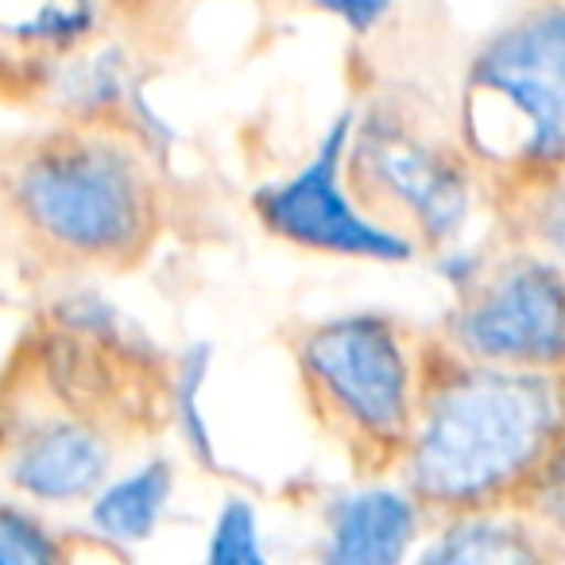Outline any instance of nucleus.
<instances>
[{
	"mask_svg": "<svg viewBox=\"0 0 565 565\" xmlns=\"http://www.w3.org/2000/svg\"><path fill=\"white\" fill-rule=\"evenodd\" d=\"M461 361V356H457ZM565 430L562 372L461 361L418 387L403 484L441 519L526 495Z\"/></svg>",
	"mask_w": 565,
	"mask_h": 565,
	"instance_id": "obj_1",
	"label": "nucleus"
},
{
	"mask_svg": "<svg viewBox=\"0 0 565 565\" xmlns=\"http://www.w3.org/2000/svg\"><path fill=\"white\" fill-rule=\"evenodd\" d=\"M4 190L24 233L74 264H128L159 225L148 163L117 128L74 125L24 143Z\"/></svg>",
	"mask_w": 565,
	"mask_h": 565,
	"instance_id": "obj_2",
	"label": "nucleus"
},
{
	"mask_svg": "<svg viewBox=\"0 0 565 565\" xmlns=\"http://www.w3.org/2000/svg\"><path fill=\"white\" fill-rule=\"evenodd\" d=\"M461 140L480 167L542 182L565 167V4H534L472 55Z\"/></svg>",
	"mask_w": 565,
	"mask_h": 565,
	"instance_id": "obj_3",
	"label": "nucleus"
},
{
	"mask_svg": "<svg viewBox=\"0 0 565 565\" xmlns=\"http://www.w3.org/2000/svg\"><path fill=\"white\" fill-rule=\"evenodd\" d=\"M295 361L310 407L356 457L399 461L423 387L403 326L384 315L326 318L299 333Z\"/></svg>",
	"mask_w": 565,
	"mask_h": 565,
	"instance_id": "obj_4",
	"label": "nucleus"
},
{
	"mask_svg": "<svg viewBox=\"0 0 565 565\" xmlns=\"http://www.w3.org/2000/svg\"><path fill=\"white\" fill-rule=\"evenodd\" d=\"M349 182L361 205H376L384 225H407L403 233L418 248H449L465 233L477 205V174L469 151L430 140L399 113H356L349 143Z\"/></svg>",
	"mask_w": 565,
	"mask_h": 565,
	"instance_id": "obj_5",
	"label": "nucleus"
},
{
	"mask_svg": "<svg viewBox=\"0 0 565 565\" xmlns=\"http://www.w3.org/2000/svg\"><path fill=\"white\" fill-rule=\"evenodd\" d=\"M356 109H341L299 171L252 190V213L275 236L302 252L372 264H407L418 244L369 213L349 182V143Z\"/></svg>",
	"mask_w": 565,
	"mask_h": 565,
	"instance_id": "obj_6",
	"label": "nucleus"
},
{
	"mask_svg": "<svg viewBox=\"0 0 565 565\" xmlns=\"http://www.w3.org/2000/svg\"><path fill=\"white\" fill-rule=\"evenodd\" d=\"M446 345L461 361L523 372H565V264L515 252L457 295Z\"/></svg>",
	"mask_w": 565,
	"mask_h": 565,
	"instance_id": "obj_7",
	"label": "nucleus"
},
{
	"mask_svg": "<svg viewBox=\"0 0 565 565\" xmlns=\"http://www.w3.org/2000/svg\"><path fill=\"white\" fill-rule=\"evenodd\" d=\"M113 472V441L82 418H43L9 449L4 477L24 500L71 508L97 492Z\"/></svg>",
	"mask_w": 565,
	"mask_h": 565,
	"instance_id": "obj_8",
	"label": "nucleus"
},
{
	"mask_svg": "<svg viewBox=\"0 0 565 565\" xmlns=\"http://www.w3.org/2000/svg\"><path fill=\"white\" fill-rule=\"evenodd\" d=\"M426 508L407 484L341 492L326 508L322 557L330 565H395L423 539Z\"/></svg>",
	"mask_w": 565,
	"mask_h": 565,
	"instance_id": "obj_9",
	"label": "nucleus"
},
{
	"mask_svg": "<svg viewBox=\"0 0 565 565\" xmlns=\"http://www.w3.org/2000/svg\"><path fill=\"white\" fill-rule=\"evenodd\" d=\"M51 97L58 109L71 113L78 125H113L120 120L132 140L140 128L163 136L159 117L143 102V82L136 74V63L117 43H94L63 55L58 71L51 74Z\"/></svg>",
	"mask_w": 565,
	"mask_h": 565,
	"instance_id": "obj_10",
	"label": "nucleus"
},
{
	"mask_svg": "<svg viewBox=\"0 0 565 565\" xmlns=\"http://www.w3.org/2000/svg\"><path fill=\"white\" fill-rule=\"evenodd\" d=\"M174 495V465L167 457H148L136 469L109 477L89 495V526L102 542L136 546L156 534Z\"/></svg>",
	"mask_w": 565,
	"mask_h": 565,
	"instance_id": "obj_11",
	"label": "nucleus"
},
{
	"mask_svg": "<svg viewBox=\"0 0 565 565\" xmlns=\"http://www.w3.org/2000/svg\"><path fill=\"white\" fill-rule=\"evenodd\" d=\"M539 531L526 519H515L500 508L484 511H457L446 515V526L434 531V539L423 546L418 562L438 565H515L534 562Z\"/></svg>",
	"mask_w": 565,
	"mask_h": 565,
	"instance_id": "obj_12",
	"label": "nucleus"
},
{
	"mask_svg": "<svg viewBox=\"0 0 565 565\" xmlns=\"http://www.w3.org/2000/svg\"><path fill=\"white\" fill-rule=\"evenodd\" d=\"M0 28L24 51L71 55L102 28V0H4Z\"/></svg>",
	"mask_w": 565,
	"mask_h": 565,
	"instance_id": "obj_13",
	"label": "nucleus"
},
{
	"mask_svg": "<svg viewBox=\"0 0 565 565\" xmlns=\"http://www.w3.org/2000/svg\"><path fill=\"white\" fill-rule=\"evenodd\" d=\"M213 349L210 345H186L174 364L171 376V418L179 426V438L205 469H217V446H213L210 423H205L202 411V392L205 380H210Z\"/></svg>",
	"mask_w": 565,
	"mask_h": 565,
	"instance_id": "obj_14",
	"label": "nucleus"
},
{
	"mask_svg": "<svg viewBox=\"0 0 565 565\" xmlns=\"http://www.w3.org/2000/svg\"><path fill=\"white\" fill-rule=\"evenodd\" d=\"M205 557L213 565H264V531H259V511L252 500L233 495L221 503L217 519L210 526V542H205Z\"/></svg>",
	"mask_w": 565,
	"mask_h": 565,
	"instance_id": "obj_15",
	"label": "nucleus"
},
{
	"mask_svg": "<svg viewBox=\"0 0 565 565\" xmlns=\"http://www.w3.org/2000/svg\"><path fill=\"white\" fill-rule=\"evenodd\" d=\"M63 557L66 546L35 511L0 503V565H51Z\"/></svg>",
	"mask_w": 565,
	"mask_h": 565,
	"instance_id": "obj_16",
	"label": "nucleus"
},
{
	"mask_svg": "<svg viewBox=\"0 0 565 565\" xmlns=\"http://www.w3.org/2000/svg\"><path fill=\"white\" fill-rule=\"evenodd\" d=\"M531 205H526V236L539 244V252L565 264V167L550 179L534 182Z\"/></svg>",
	"mask_w": 565,
	"mask_h": 565,
	"instance_id": "obj_17",
	"label": "nucleus"
},
{
	"mask_svg": "<svg viewBox=\"0 0 565 565\" xmlns=\"http://www.w3.org/2000/svg\"><path fill=\"white\" fill-rule=\"evenodd\" d=\"M534 500V511H539L542 523H550L554 531H565V430L557 438V446L550 449L546 465H542L539 480L526 492Z\"/></svg>",
	"mask_w": 565,
	"mask_h": 565,
	"instance_id": "obj_18",
	"label": "nucleus"
},
{
	"mask_svg": "<svg viewBox=\"0 0 565 565\" xmlns=\"http://www.w3.org/2000/svg\"><path fill=\"white\" fill-rule=\"evenodd\" d=\"M310 9H318L322 17L345 24L353 35H372L392 17L395 0H310Z\"/></svg>",
	"mask_w": 565,
	"mask_h": 565,
	"instance_id": "obj_19",
	"label": "nucleus"
}]
</instances>
